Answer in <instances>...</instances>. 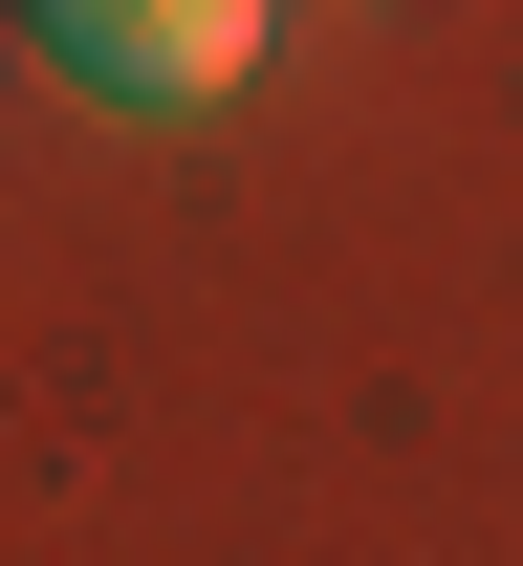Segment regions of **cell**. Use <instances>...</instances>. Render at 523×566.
Instances as JSON below:
<instances>
[{"mask_svg": "<svg viewBox=\"0 0 523 566\" xmlns=\"http://www.w3.org/2000/svg\"><path fill=\"white\" fill-rule=\"evenodd\" d=\"M0 22H22L87 109H153V132H175V109H240V66H262L284 0H0Z\"/></svg>", "mask_w": 523, "mask_h": 566, "instance_id": "6da1fadb", "label": "cell"}]
</instances>
